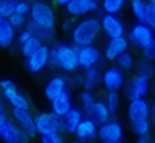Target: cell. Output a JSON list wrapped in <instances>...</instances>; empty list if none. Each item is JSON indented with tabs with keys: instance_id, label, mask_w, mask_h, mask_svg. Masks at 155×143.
<instances>
[{
	"instance_id": "obj_1",
	"label": "cell",
	"mask_w": 155,
	"mask_h": 143,
	"mask_svg": "<svg viewBox=\"0 0 155 143\" xmlns=\"http://www.w3.org/2000/svg\"><path fill=\"white\" fill-rule=\"evenodd\" d=\"M128 117L131 122V129L139 137H149L150 130V106L145 98L133 100L128 106Z\"/></svg>"
},
{
	"instance_id": "obj_2",
	"label": "cell",
	"mask_w": 155,
	"mask_h": 143,
	"mask_svg": "<svg viewBox=\"0 0 155 143\" xmlns=\"http://www.w3.org/2000/svg\"><path fill=\"white\" fill-rule=\"evenodd\" d=\"M48 66L60 68L66 73H74L78 69V56L76 47L68 44H55L48 48Z\"/></svg>"
},
{
	"instance_id": "obj_3",
	"label": "cell",
	"mask_w": 155,
	"mask_h": 143,
	"mask_svg": "<svg viewBox=\"0 0 155 143\" xmlns=\"http://www.w3.org/2000/svg\"><path fill=\"white\" fill-rule=\"evenodd\" d=\"M99 32H100L99 18L89 16V18L81 20L74 27H73V32H71V37H73V42H74L76 48L92 45L94 40L97 39V36H99Z\"/></svg>"
},
{
	"instance_id": "obj_4",
	"label": "cell",
	"mask_w": 155,
	"mask_h": 143,
	"mask_svg": "<svg viewBox=\"0 0 155 143\" xmlns=\"http://www.w3.org/2000/svg\"><path fill=\"white\" fill-rule=\"evenodd\" d=\"M29 16H31L32 24L42 27V29L53 31V27H55V13L47 2L36 0L29 8Z\"/></svg>"
},
{
	"instance_id": "obj_5",
	"label": "cell",
	"mask_w": 155,
	"mask_h": 143,
	"mask_svg": "<svg viewBox=\"0 0 155 143\" xmlns=\"http://www.w3.org/2000/svg\"><path fill=\"white\" fill-rule=\"evenodd\" d=\"M34 126H36V132L41 137L55 135L65 130L63 117H57L52 113H37L34 116Z\"/></svg>"
},
{
	"instance_id": "obj_6",
	"label": "cell",
	"mask_w": 155,
	"mask_h": 143,
	"mask_svg": "<svg viewBox=\"0 0 155 143\" xmlns=\"http://www.w3.org/2000/svg\"><path fill=\"white\" fill-rule=\"evenodd\" d=\"M128 42H133L136 47H139L144 51H152L155 50V39H153V29H150L149 26L136 23V24L129 29L128 34Z\"/></svg>"
},
{
	"instance_id": "obj_7",
	"label": "cell",
	"mask_w": 155,
	"mask_h": 143,
	"mask_svg": "<svg viewBox=\"0 0 155 143\" xmlns=\"http://www.w3.org/2000/svg\"><path fill=\"white\" fill-rule=\"evenodd\" d=\"M0 90H2L5 100L12 104L13 109H29V106H31L29 98L16 89V85H15V82L12 79L0 80Z\"/></svg>"
},
{
	"instance_id": "obj_8",
	"label": "cell",
	"mask_w": 155,
	"mask_h": 143,
	"mask_svg": "<svg viewBox=\"0 0 155 143\" xmlns=\"http://www.w3.org/2000/svg\"><path fill=\"white\" fill-rule=\"evenodd\" d=\"M131 11H133L134 18L140 24L149 26L153 29L155 26V7L149 5L145 0H131Z\"/></svg>"
},
{
	"instance_id": "obj_9",
	"label": "cell",
	"mask_w": 155,
	"mask_h": 143,
	"mask_svg": "<svg viewBox=\"0 0 155 143\" xmlns=\"http://www.w3.org/2000/svg\"><path fill=\"white\" fill-rule=\"evenodd\" d=\"M124 135L123 124L118 121H107L97 129V137L102 140V143L107 141H121Z\"/></svg>"
},
{
	"instance_id": "obj_10",
	"label": "cell",
	"mask_w": 155,
	"mask_h": 143,
	"mask_svg": "<svg viewBox=\"0 0 155 143\" xmlns=\"http://www.w3.org/2000/svg\"><path fill=\"white\" fill-rule=\"evenodd\" d=\"M76 56H78V68L91 69V68H95V64L100 61L102 55L95 45H87V47L76 48Z\"/></svg>"
},
{
	"instance_id": "obj_11",
	"label": "cell",
	"mask_w": 155,
	"mask_h": 143,
	"mask_svg": "<svg viewBox=\"0 0 155 143\" xmlns=\"http://www.w3.org/2000/svg\"><path fill=\"white\" fill-rule=\"evenodd\" d=\"M99 21H100V31H104V34L108 39H118V37L124 36V24L118 16L104 15Z\"/></svg>"
},
{
	"instance_id": "obj_12",
	"label": "cell",
	"mask_w": 155,
	"mask_h": 143,
	"mask_svg": "<svg viewBox=\"0 0 155 143\" xmlns=\"http://www.w3.org/2000/svg\"><path fill=\"white\" fill-rule=\"evenodd\" d=\"M47 64H48V47L44 45V44L39 47L31 56H28V58L24 60V68H26L29 73H39V71H42Z\"/></svg>"
},
{
	"instance_id": "obj_13",
	"label": "cell",
	"mask_w": 155,
	"mask_h": 143,
	"mask_svg": "<svg viewBox=\"0 0 155 143\" xmlns=\"http://www.w3.org/2000/svg\"><path fill=\"white\" fill-rule=\"evenodd\" d=\"M0 138L3 140V143H28L29 141L26 133L13 121H8V119L0 129Z\"/></svg>"
},
{
	"instance_id": "obj_14",
	"label": "cell",
	"mask_w": 155,
	"mask_h": 143,
	"mask_svg": "<svg viewBox=\"0 0 155 143\" xmlns=\"http://www.w3.org/2000/svg\"><path fill=\"white\" fill-rule=\"evenodd\" d=\"M12 114H13V119L16 121L15 124L26 133L28 138L37 135L36 126H34V116L29 113V109H13Z\"/></svg>"
},
{
	"instance_id": "obj_15",
	"label": "cell",
	"mask_w": 155,
	"mask_h": 143,
	"mask_svg": "<svg viewBox=\"0 0 155 143\" xmlns=\"http://www.w3.org/2000/svg\"><path fill=\"white\" fill-rule=\"evenodd\" d=\"M100 80L108 92H118L124 84V74L118 68H108L100 74Z\"/></svg>"
},
{
	"instance_id": "obj_16",
	"label": "cell",
	"mask_w": 155,
	"mask_h": 143,
	"mask_svg": "<svg viewBox=\"0 0 155 143\" xmlns=\"http://www.w3.org/2000/svg\"><path fill=\"white\" fill-rule=\"evenodd\" d=\"M147 92H149V79L142 77V76H134L126 85V95H128L129 101L145 98Z\"/></svg>"
},
{
	"instance_id": "obj_17",
	"label": "cell",
	"mask_w": 155,
	"mask_h": 143,
	"mask_svg": "<svg viewBox=\"0 0 155 143\" xmlns=\"http://www.w3.org/2000/svg\"><path fill=\"white\" fill-rule=\"evenodd\" d=\"M97 129H99V126H97L95 122H92L91 119L87 117H82L81 122L78 124L76 130H74V135L79 143H92L97 138Z\"/></svg>"
},
{
	"instance_id": "obj_18",
	"label": "cell",
	"mask_w": 155,
	"mask_h": 143,
	"mask_svg": "<svg viewBox=\"0 0 155 143\" xmlns=\"http://www.w3.org/2000/svg\"><path fill=\"white\" fill-rule=\"evenodd\" d=\"M99 0H71L66 5V11L71 16H84L92 11H97Z\"/></svg>"
},
{
	"instance_id": "obj_19",
	"label": "cell",
	"mask_w": 155,
	"mask_h": 143,
	"mask_svg": "<svg viewBox=\"0 0 155 143\" xmlns=\"http://www.w3.org/2000/svg\"><path fill=\"white\" fill-rule=\"evenodd\" d=\"M82 113L86 114L87 119H91L92 122L97 124V126H102V124H105L107 121H110V113H108V109H107L104 101H97L95 100V101L92 103V106H89Z\"/></svg>"
},
{
	"instance_id": "obj_20",
	"label": "cell",
	"mask_w": 155,
	"mask_h": 143,
	"mask_svg": "<svg viewBox=\"0 0 155 143\" xmlns=\"http://www.w3.org/2000/svg\"><path fill=\"white\" fill-rule=\"evenodd\" d=\"M129 47V42L128 39L123 36V37H118V39H110L105 45V50H104V55L107 60H116L120 55H123Z\"/></svg>"
},
{
	"instance_id": "obj_21",
	"label": "cell",
	"mask_w": 155,
	"mask_h": 143,
	"mask_svg": "<svg viewBox=\"0 0 155 143\" xmlns=\"http://www.w3.org/2000/svg\"><path fill=\"white\" fill-rule=\"evenodd\" d=\"M50 108H52V114L57 117H63L65 114L73 108V101H71V93L65 90L61 95H58L57 98H53L50 101Z\"/></svg>"
},
{
	"instance_id": "obj_22",
	"label": "cell",
	"mask_w": 155,
	"mask_h": 143,
	"mask_svg": "<svg viewBox=\"0 0 155 143\" xmlns=\"http://www.w3.org/2000/svg\"><path fill=\"white\" fill-rule=\"evenodd\" d=\"M65 90H66V79L61 77V76H55V77H52L45 84L44 93H45L47 100H50V101H52L53 98H57L58 95H61Z\"/></svg>"
},
{
	"instance_id": "obj_23",
	"label": "cell",
	"mask_w": 155,
	"mask_h": 143,
	"mask_svg": "<svg viewBox=\"0 0 155 143\" xmlns=\"http://www.w3.org/2000/svg\"><path fill=\"white\" fill-rule=\"evenodd\" d=\"M84 117L81 108H71L65 116H63V124H65V132L68 133H74L78 124L81 122V119Z\"/></svg>"
},
{
	"instance_id": "obj_24",
	"label": "cell",
	"mask_w": 155,
	"mask_h": 143,
	"mask_svg": "<svg viewBox=\"0 0 155 143\" xmlns=\"http://www.w3.org/2000/svg\"><path fill=\"white\" fill-rule=\"evenodd\" d=\"M99 84H100V71L97 68L86 69L84 76L81 77V85L84 87V90L92 92V89H95Z\"/></svg>"
},
{
	"instance_id": "obj_25",
	"label": "cell",
	"mask_w": 155,
	"mask_h": 143,
	"mask_svg": "<svg viewBox=\"0 0 155 143\" xmlns=\"http://www.w3.org/2000/svg\"><path fill=\"white\" fill-rule=\"evenodd\" d=\"M15 37H16V32L12 26H10V23L7 20H2L0 21V47L2 48H7L13 44Z\"/></svg>"
},
{
	"instance_id": "obj_26",
	"label": "cell",
	"mask_w": 155,
	"mask_h": 143,
	"mask_svg": "<svg viewBox=\"0 0 155 143\" xmlns=\"http://www.w3.org/2000/svg\"><path fill=\"white\" fill-rule=\"evenodd\" d=\"M26 29L31 32L32 37H36V39L41 40V42H44V40H52V39H53V34H55V32L50 31V29H42V27L32 24L31 21L28 23V27H26Z\"/></svg>"
},
{
	"instance_id": "obj_27",
	"label": "cell",
	"mask_w": 155,
	"mask_h": 143,
	"mask_svg": "<svg viewBox=\"0 0 155 143\" xmlns=\"http://www.w3.org/2000/svg\"><path fill=\"white\" fill-rule=\"evenodd\" d=\"M126 0H102V8H104L105 15H118L123 10Z\"/></svg>"
},
{
	"instance_id": "obj_28",
	"label": "cell",
	"mask_w": 155,
	"mask_h": 143,
	"mask_svg": "<svg viewBox=\"0 0 155 143\" xmlns=\"http://www.w3.org/2000/svg\"><path fill=\"white\" fill-rule=\"evenodd\" d=\"M104 103H105L107 109H108L110 116H111V114H115L116 109H118V106H120V93L118 92H108Z\"/></svg>"
},
{
	"instance_id": "obj_29",
	"label": "cell",
	"mask_w": 155,
	"mask_h": 143,
	"mask_svg": "<svg viewBox=\"0 0 155 143\" xmlns=\"http://www.w3.org/2000/svg\"><path fill=\"white\" fill-rule=\"evenodd\" d=\"M41 45H42L41 40H37L36 37H31L29 40H26L24 44H21V53L24 55V58H28V56H31Z\"/></svg>"
},
{
	"instance_id": "obj_30",
	"label": "cell",
	"mask_w": 155,
	"mask_h": 143,
	"mask_svg": "<svg viewBox=\"0 0 155 143\" xmlns=\"http://www.w3.org/2000/svg\"><path fill=\"white\" fill-rule=\"evenodd\" d=\"M116 60H118V69L120 71H129V69H133L134 58H133V55H131V53H128V51H124L123 55H120Z\"/></svg>"
},
{
	"instance_id": "obj_31",
	"label": "cell",
	"mask_w": 155,
	"mask_h": 143,
	"mask_svg": "<svg viewBox=\"0 0 155 143\" xmlns=\"http://www.w3.org/2000/svg\"><path fill=\"white\" fill-rule=\"evenodd\" d=\"M18 0H0V13H2L3 20L12 16L15 13V7H16Z\"/></svg>"
},
{
	"instance_id": "obj_32",
	"label": "cell",
	"mask_w": 155,
	"mask_h": 143,
	"mask_svg": "<svg viewBox=\"0 0 155 143\" xmlns=\"http://www.w3.org/2000/svg\"><path fill=\"white\" fill-rule=\"evenodd\" d=\"M137 76H142V77L145 79H150L153 76V66L150 61L147 60H142V61H139V64H137Z\"/></svg>"
},
{
	"instance_id": "obj_33",
	"label": "cell",
	"mask_w": 155,
	"mask_h": 143,
	"mask_svg": "<svg viewBox=\"0 0 155 143\" xmlns=\"http://www.w3.org/2000/svg\"><path fill=\"white\" fill-rule=\"evenodd\" d=\"M78 98H79V104H81L82 111H86V109L89 108V106H92V103L95 101L94 93H92V92H87V90H84V92H81Z\"/></svg>"
},
{
	"instance_id": "obj_34",
	"label": "cell",
	"mask_w": 155,
	"mask_h": 143,
	"mask_svg": "<svg viewBox=\"0 0 155 143\" xmlns=\"http://www.w3.org/2000/svg\"><path fill=\"white\" fill-rule=\"evenodd\" d=\"M7 21L10 23V26L13 27V29H19L24 23H26V16H23V15H18V13H13L12 16H8L7 18Z\"/></svg>"
},
{
	"instance_id": "obj_35",
	"label": "cell",
	"mask_w": 155,
	"mask_h": 143,
	"mask_svg": "<svg viewBox=\"0 0 155 143\" xmlns=\"http://www.w3.org/2000/svg\"><path fill=\"white\" fill-rule=\"evenodd\" d=\"M29 8H31V5H29L28 2H24V0H18L16 7H15V13L26 16V15H29Z\"/></svg>"
},
{
	"instance_id": "obj_36",
	"label": "cell",
	"mask_w": 155,
	"mask_h": 143,
	"mask_svg": "<svg viewBox=\"0 0 155 143\" xmlns=\"http://www.w3.org/2000/svg\"><path fill=\"white\" fill-rule=\"evenodd\" d=\"M42 143H63V138H61L60 133L47 135V137H42Z\"/></svg>"
},
{
	"instance_id": "obj_37",
	"label": "cell",
	"mask_w": 155,
	"mask_h": 143,
	"mask_svg": "<svg viewBox=\"0 0 155 143\" xmlns=\"http://www.w3.org/2000/svg\"><path fill=\"white\" fill-rule=\"evenodd\" d=\"M31 32H29L28 29H23L21 32H19V34H18V37H16V40H18V44L19 45H21V44H24V42H26V40H29V39H31Z\"/></svg>"
},
{
	"instance_id": "obj_38",
	"label": "cell",
	"mask_w": 155,
	"mask_h": 143,
	"mask_svg": "<svg viewBox=\"0 0 155 143\" xmlns=\"http://www.w3.org/2000/svg\"><path fill=\"white\" fill-rule=\"evenodd\" d=\"M7 114H5V111H0V129H2V126L5 124V121H7Z\"/></svg>"
},
{
	"instance_id": "obj_39",
	"label": "cell",
	"mask_w": 155,
	"mask_h": 143,
	"mask_svg": "<svg viewBox=\"0 0 155 143\" xmlns=\"http://www.w3.org/2000/svg\"><path fill=\"white\" fill-rule=\"evenodd\" d=\"M53 2L57 3V5H61V7H66L68 3L71 2V0H53Z\"/></svg>"
},
{
	"instance_id": "obj_40",
	"label": "cell",
	"mask_w": 155,
	"mask_h": 143,
	"mask_svg": "<svg viewBox=\"0 0 155 143\" xmlns=\"http://www.w3.org/2000/svg\"><path fill=\"white\" fill-rule=\"evenodd\" d=\"M136 143H152V141L149 140V137H139V140Z\"/></svg>"
},
{
	"instance_id": "obj_41",
	"label": "cell",
	"mask_w": 155,
	"mask_h": 143,
	"mask_svg": "<svg viewBox=\"0 0 155 143\" xmlns=\"http://www.w3.org/2000/svg\"><path fill=\"white\" fill-rule=\"evenodd\" d=\"M147 3H149V5H152V7H155V0H147Z\"/></svg>"
},
{
	"instance_id": "obj_42",
	"label": "cell",
	"mask_w": 155,
	"mask_h": 143,
	"mask_svg": "<svg viewBox=\"0 0 155 143\" xmlns=\"http://www.w3.org/2000/svg\"><path fill=\"white\" fill-rule=\"evenodd\" d=\"M70 24H71V23H68V21H66V23H65V26H63V27H65V29H70Z\"/></svg>"
},
{
	"instance_id": "obj_43",
	"label": "cell",
	"mask_w": 155,
	"mask_h": 143,
	"mask_svg": "<svg viewBox=\"0 0 155 143\" xmlns=\"http://www.w3.org/2000/svg\"><path fill=\"white\" fill-rule=\"evenodd\" d=\"M0 111H3V106H2V101H0Z\"/></svg>"
},
{
	"instance_id": "obj_44",
	"label": "cell",
	"mask_w": 155,
	"mask_h": 143,
	"mask_svg": "<svg viewBox=\"0 0 155 143\" xmlns=\"http://www.w3.org/2000/svg\"><path fill=\"white\" fill-rule=\"evenodd\" d=\"M24 2H28V3H29V2H36V0H24Z\"/></svg>"
},
{
	"instance_id": "obj_45",
	"label": "cell",
	"mask_w": 155,
	"mask_h": 143,
	"mask_svg": "<svg viewBox=\"0 0 155 143\" xmlns=\"http://www.w3.org/2000/svg\"><path fill=\"white\" fill-rule=\"evenodd\" d=\"M107 143H121V141H107Z\"/></svg>"
},
{
	"instance_id": "obj_46",
	"label": "cell",
	"mask_w": 155,
	"mask_h": 143,
	"mask_svg": "<svg viewBox=\"0 0 155 143\" xmlns=\"http://www.w3.org/2000/svg\"><path fill=\"white\" fill-rule=\"evenodd\" d=\"M3 20V16H2V13H0V21H2Z\"/></svg>"
},
{
	"instance_id": "obj_47",
	"label": "cell",
	"mask_w": 155,
	"mask_h": 143,
	"mask_svg": "<svg viewBox=\"0 0 155 143\" xmlns=\"http://www.w3.org/2000/svg\"><path fill=\"white\" fill-rule=\"evenodd\" d=\"M73 143H79V141H73Z\"/></svg>"
}]
</instances>
